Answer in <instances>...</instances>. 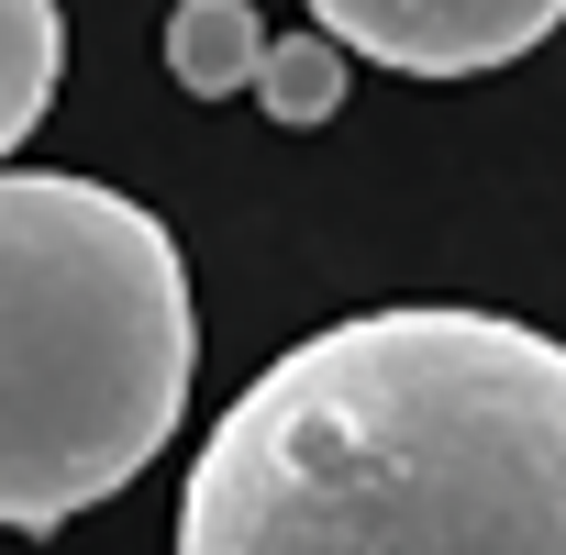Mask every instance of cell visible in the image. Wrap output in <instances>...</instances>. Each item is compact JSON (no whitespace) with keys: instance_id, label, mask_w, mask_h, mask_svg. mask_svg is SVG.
Masks as SVG:
<instances>
[{"instance_id":"3957f363","label":"cell","mask_w":566,"mask_h":555,"mask_svg":"<svg viewBox=\"0 0 566 555\" xmlns=\"http://www.w3.org/2000/svg\"><path fill=\"white\" fill-rule=\"evenodd\" d=\"M312 23L400 78H489L566 23V0H312Z\"/></svg>"},{"instance_id":"8992f818","label":"cell","mask_w":566,"mask_h":555,"mask_svg":"<svg viewBox=\"0 0 566 555\" xmlns=\"http://www.w3.org/2000/svg\"><path fill=\"white\" fill-rule=\"evenodd\" d=\"M255 101H266V123H290V134L334 123V112H345V45H334V34H290V45H266Z\"/></svg>"},{"instance_id":"277c9868","label":"cell","mask_w":566,"mask_h":555,"mask_svg":"<svg viewBox=\"0 0 566 555\" xmlns=\"http://www.w3.org/2000/svg\"><path fill=\"white\" fill-rule=\"evenodd\" d=\"M255 67H266V34L244 0H178L167 12V78L189 101H233V90H255Z\"/></svg>"},{"instance_id":"6da1fadb","label":"cell","mask_w":566,"mask_h":555,"mask_svg":"<svg viewBox=\"0 0 566 555\" xmlns=\"http://www.w3.org/2000/svg\"><path fill=\"white\" fill-rule=\"evenodd\" d=\"M178 555H566V345L511 312H356L200 444Z\"/></svg>"},{"instance_id":"7a4b0ae2","label":"cell","mask_w":566,"mask_h":555,"mask_svg":"<svg viewBox=\"0 0 566 555\" xmlns=\"http://www.w3.org/2000/svg\"><path fill=\"white\" fill-rule=\"evenodd\" d=\"M200 367L178 233L56 167H0V533H56L145 478Z\"/></svg>"},{"instance_id":"5b68a950","label":"cell","mask_w":566,"mask_h":555,"mask_svg":"<svg viewBox=\"0 0 566 555\" xmlns=\"http://www.w3.org/2000/svg\"><path fill=\"white\" fill-rule=\"evenodd\" d=\"M56 78H67V12L56 0H0V156L45 123Z\"/></svg>"}]
</instances>
